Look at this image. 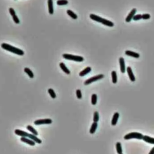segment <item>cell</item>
<instances>
[{
  "label": "cell",
  "instance_id": "6da1fadb",
  "mask_svg": "<svg viewBox=\"0 0 154 154\" xmlns=\"http://www.w3.org/2000/svg\"><path fill=\"white\" fill-rule=\"evenodd\" d=\"M14 133L15 134H16L17 135L21 136V137H28L30 139H32V140H33L34 141H35L36 143L38 144H41L42 143V140H40L39 138L36 137L34 135H32L30 134L27 133V132H25V131H21L20 129H16L14 131Z\"/></svg>",
  "mask_w": 154,
  "mask_h": 154
},
{
  "label": "cell",
  "instance_id": "7a4b0ae2",
  "mask_svg": "<svg viewBox=\"0 0 154 154\" xmlns=\"http://www.w3.org/2000/svg\"><path fill=\"white\" fill-rule=\"evenodd\" d=\"M2 48H3L4 50L9 51L10 52H12L16 55H19V56H23L24 55V52L23 50H21L19 48H18L16 47H14L13 46L10 45L6 43H3L1 44Z\"/></svg>",
  "mask_w": 154,
  "mask_h": 154
},
{
  "label": "cell",
  "instance_id": "3957f363",
  "mask_svg": "<svg viewBox=\"0 0 154 154\" xmlns=\"http://www.w3.org/2000/svg\"><path fill=\"white\" fill-rule=\"evenodd\" d=\"M90 18L93 21H95L96 22H100V23H102V24L105 25H107V26L109 27H113L114 26V23L111 21H109V20H106V19L102 18L100 17V16H98L96 15L95 14H91L90 15Z\"/></svg>",
  "mask_w": 154,
  "mask_h": 154
},
{
  "label": "cell",
  "instance_id": "277c9868",
  "mask_svg": "<svg viewBox=\"0 0 154 154\" xmlns=\"http://www.w3.org/2000/svg\"><path fill=\"white\" fill-rule=\"evenodd\" d=\"M143 135L139 132H131L125 135L124 139L126 140H130L132 139H136L138 140H143Z\"/></svg>",
  "mask_w": 154,
  "mask_h": 154
},
{
  "label": "cell",
  "instance_id": "5b68a950",
  "mask_svg": "<svg viewBox=\"0 0 154 154\" xmlns=\"http://www.w3.org/2000/svg\"><path fill=\"white\" fill-rule=\"evenodd\" d=\"M63 58L67 60H74L76 62H82L84 61V58L82 56H75V55H69V54H63Z\"/></svg>",
  "mask_w": 154,
  "mask_h": 154
},
{
  "label": "cell",
  "instance_id": "8992f818",
  "mask_svg": "<svg viewBox=\"0 0 154 154\" xmlns=\"http://www.w3.org/2000/svg\"><path fill=\"white\" fill-rule=\"evenodd\" d=\"M104 77V75H97V76H93V77H91L90 78L88 79L87 80L84 82V85H88L89 84H91V83L95 82L96 81L98 80H100L101 79H103Z\"/></svg>",
  "mask_w": 154,
  "mask_h": 154
},
{
  "label": "cell",
  "instance_id": "52a82bcc",
  "mask_svg": "<svg viewBox=\"0 0 154 154\" xmlns=\"http://www.w3.org/2000/svg\"><path fill=\"white\" fill-rule=\"evenodd\" d=\"M52 122V120L50 119H40V120H37L34 121V123L35 125H41V124H51Z\"/></svg>",
  "mask_w": 154,
  "mask_h": 154
},
{
  "label": "cell",
  "instance_id": "ba28073f",
  "mask_svg": "<svg viewBox=\"0 0 154 154\" xmlns=\"http://www.w3.org/2000/svg\"><path fill=\"white\" fill-rule=\"evenodd\" d=\"M9 12L11 15H12V18H13V21H14V22L16 24H19V20L18 17L17 15H16V12H15V11H14V10L13 9V8H10Z\"/></svg>",
  "mask_w": 154,
  "mask_h": 154
},
{
  "label": "cell",
  "instance_id": "9c48e42d",
  "mask_svg": "<svg viewBox=\"0 0 154 154\" xmlns=\"http://www.w3.org/2000/svg\"><path fill=\"white\" fill-rule=\"evenodd\" d=\"M136 12H137V9H133L131 11L130 13H129V15H128V16L126 18L125 21L127 22H129L131 20L133 19L134 16H135V14H136Z\"/></svg>",
  "mask_w": 154,
  "mask_h": 154
},
{
  "label": "cell",
  "instance_id": "30bf717a",
  "mask_svg": "<svg viewBox=\"0 0 154 154\" xmlns=\"http://www.w3.org/2000/svg\"><path fill=\"white\" fill-rule=\"evenodd\" d=\"M119 64H120V71L122 73H125V60L123 58H119Z\"/></svg>",
  "mask_w": 154,
  "mask_h": 154
},
{
  "label": "cell",
  "instance_id": "8fae6325",
  "mask_svg": "<svg viewBox=\"0 0 154 154\" xmlns=\"http://www.w3.org/2000/svg\"><path fill=\"white\" fill-rule=\"evenodd\" d=\"M20 140L22 141V142L26 143L28 144L30 146H34L36 144V142L34 141L33 140H32V139H27V137H21V139Z\"/></svg>",
  "mask_w": 154,
  "mask_h": 154
},
{
  "label": "cell",
  "instance_id": "7c38bea8",
  "mask_svg": "<svg viewBox=\"0 0 154 154\" xmlns=\"http://www.w3.org/2000/svg\"><path fill=\"white\" fill-rule=\"evenodd\" d=\"M127 73H128V76H129V79L132 82H135L136 80V77H135L134 75L133 74V72H132V69L130 67H128L127 68Z\"/></svg>",
  "mask_w": 154,
  "mask_h": 154
},
{
  "label": "cell",
  "instance_id": "4fadbf2b",
  "mask_svg": "<svg viewBox=\"0 0 154 154\" xmlns=\"http://www.w3.org/2000/svg\"><path fill=\"white\" fill-rule=\"evenodd\" d=\"M119 118V112H115L113 115V117L112 120H111V125L112 126L116 125Z\"/></svg>",
  "mask_w": 154,
  "mask_h": 154
},
{
  "label": "cell",
  "instance_id": "5bb4252c",
  "mask_svg": "<svg viewBox=\"0 0 154 154\" xmlns=\"http://www.w3.org/2000/svg\"><path fill=\"white\" fill-rule=\"evenodd\" d=\"M125 54L127 55V56H131V57H133V58H138L140 57V55L137 53L134 52V51H130V50H127L125 51Z\"/></svg>",
  "mask_w": 154,
  "mask_h": 154
},
{
  "label": "cell",
  "instance_id": "9a60e30c",
  "mask_svg": "<svg viewBox=\"0 0 154 154\" xmlns=\"http://www.w3.org/2000/svg\"><path fill=\"white\" fill-rule=\"evenodd\" d=\"M48 5L49 13H50V15H53L54 13L53 1H52V0H48Z\"/></svg>",
  "mask_w": 154,
  "mask_h": 154
},
{
  "label": "cell",
  "instance_id": "2e32d148",
  "mask_svg": "<svg viewBox=\"0 0 154 154\" xmlns=\"http://www.w3.org/2000/svg\"><path fill=\"white\" fill-rule=\"evenodd\" d=\"M91 71V68H90V67H86L84 70L81 71L79 75H80V76H81V77H83V76H86V75H87V74H89Z\"/></svg>",
  "mask_w": 154,
  "mask_h": 154
},
{
  "label": "cell",
  "instance_id": "e0dca14e",
  "mask_svg": "<svg viewBox=\"0 0 154 154\" xmlns=\"http://www.w3.org/2000/svg\"><path fill=\"white\" fill-rule=\"evenodd\" d=\"M60 68H61V69L63 70V71L66 74H67V75H70V73H71L70 70L67 68L66 66L65 65V64H64V63L63 62L60 63Z\"/></svg>",
  "mask_w": 154,
  "mask_h": 154
},
{
  "label": "cell",
  "instance_id": "ac0fdd59",
  "mask_svg": "<svg viewBox=\"0 0 154 154\" xmlns=\"http://www.w3.org/2000/svg\"><path fill=\"white\" fill-rule=\"evenodd\" d=\"M143 140L145 141V142L149 143L150 144H154V138H152V137H149L148 135H144Z\"/></svg>",
  "mask_w": 154,
  "mask_h": 154
},
{
  "label": "cell",
  "instance_id": "d6986e66",
  "mask_svg": "<svg viewBox=\"0 0 154 154\" xmlns=\"http://www.w3.org/2000/svg\"><path fill=\"white\" fill-rule=\"evenodd\" d=\"M97 128H98V123L97 122H93L90 129V133L91 134H93L96 131Z\"/></svg>",
  "mask_w": 154,
  "mask_h": 154
},
{
  "label": "cell",
  "instance_id": "ffe728a7",
  "mask_svg": "<svg viewBox=\"0 0 154 154\" xmlns=\"http://www.w3.org/2000/svg\"><path fill=\"white\" fill-rule=\"evenodd\" d=\"M67 13H68V15L70 17H71L72 19H73V20H77V19L78 18V16H77L73 11L71 10H67Z\"/></svg>",
  "mask_w": 154,
  "mask_h": 154
},
{
  "label": "cell",
  "instance_id": "44dd1931",
  "mask_svg": "<svg viewBox=\"0 0 154 154\" xmlns=\"http://www.w3.org/2000/svg\"><path fill=\"white\" fill-rule=\"evenodd\" d=\"M24 71H25V73L27 74L28 75L29 77H30V78H34V74H33V71H32L29 68H24Z\"/></svg>",
  "mask_w": 154,
  "mask_h": 154
},
{
  "label": "cell",
  "instance_id": "7402d4cb",
  "mask_svg": "<svg viewBox=\"0 0 154 154\" xmlns=\"http://www.w3.org/2000/svg\"><path fill=\"white\" fill-rule=\"evenodd\" d=\"M27 129L28 130L30 131V132H32L33 135H36V136L38 135V132H37L36 130V129H34L33 127H32V126H30V125L27 126Z\"/></svg>",
  "mask_w": 154,
  "mask_h": 154
},
{
  "label": "cell",
  "instance_id": "603a6c76",
  "mask_svg": "<svg viewBox=\"0 0 154 154\" xmlns=\"http://www.w3.org/2000/svg\"><path fill=\"white\" fill-rule=\"evenodd\" d=\"M111 76H112V82L113 84H116L118 82V76H117L116 72L115 71H113L111 72Z\"/></svg>",
  "mask_w": 154,
  "mask_h": 154
},
{
  "label": "cell",
  "instance_id": "cb8c5ba5",
  "mask_svg": "<svg viewBox=\"0 0 154 154\" xmlns=\"http://www.w3.org/2000/svg\"><path fill=\"white\" fill-rule=\"evenodd\" d=\"M97 99H98V97L96 94H93L91 95V104L93 105H95L97 103Z\"/></svg>",
  "mask_w": 154,
  "mask_h": 154
},
{
  "label": "cell",
  "instance_id": "d4e9b609",
  "mask_svg": "<svg viewBox=\"0 0 154 154\" xmlns=\"http://www.w3.org/2000/svg\"><path fill=\"white\" fill-rule=\"evenodd\" d=\"M116 147L117 152L119 154H122V148L121 143L120 142H118L116 144Z\"/></svg>",
  "mask_w": 154,
  "mask_h": 154
},
{
  "label": "cell",
  "instance_id": "484cf974",
  "mask_svg": "<svg viewBox=\"0 0 154 154\" xmlns=\"http://www.w3.org/2000/svg\"><path fill=\"white\" fill-rule=\"evenodd\" d=\"M48 93L50 94V95H51V97H52V99L56 98V97H57L56 94H55V91H54V90L53 89H52V88L48 89Z\"/></svg>",
  "mask_w": 154,
  "mask_h": 154
},
{
  "label": "cell",
  "instance_id": "4316f807",
  "mask_svg": "<svg viewBox=\"0 0 154 154\" xmlns=\"http://www.w3.org/2000/svg\"><path fill=\"white\" fill-rule=\"evenodd\" d=\"M69 3L68 0H58L57 1V4L59 5H67Z\"/></svg>",
  "mask_w": 154,
  "mask_h": 154
},
{
  "label": "cell",
  "instance_id": "83f0119b",
  "mask_svg": "<svg viewBox=\"0 0 154 154\" xmlns=\"http://www.w3.org/2000/svg\"><path fill=\"white\" fill-rule=\"evenodd\" d=\"M99 115L98 112L97 111H95L94 112V115H93V122H97L99 121Z\"/></svg>",
  "mask_w": 154,
  "mask_h": 154
},
{
  "label": "cell",
  "instance_id": "f1b7e54d",
  "mask_svg": "<svg viewBox=\"0 0 154 154\" xmlns=\"http://www.w3.org/2000/svg\"><path fill=\"white\" fill-rule=\"evenodd\" d=\"M76 95H77V98L78 99H81L82 98V93H81V91L80 89H77L76 90Z\"/></svg>",
  "mask_w": 154,
  "mask_h": 154
},
{
  "label": "cell",
  "instance_id": "f546056e",
  "mask_svg": "<svg viewBox=\"0 0 154 154\" xmlns=\"http://www.w3.org/2000/svg\"><path fill=\"white\" fill-rule=\"evenodd\" d=\"M141 19H142V15L138 14V15H135L134 16V18L132 20H134V21H138V20H141Z\"/></svg>",
  "mask_w": 154,
  "mask_h": 154
},
{
  "label": "cell",
  "instance_id": "4dcf8cb0",
  "mask_svg": "<svg viewBox=\"0 0 154 154\" xmlns=\"http://www.w3.org/2000/svg\"><path fill=\"white\" fill-rule=\"evenodd\" d=\"M150 18V15L148 13H146V14L142 15V19L143 20H148Z\"/></svg>",
  "mask_w": 154,
  "mask_h": 154
},
{
  "label": "cell",
  "instance_id": "1f68e13d",
  "mask_svg": "<svg viewBox=\"0 0 154 154\" xmlns=\"http://www.w3.org/2000/svg\"><path fill=\"white\" fill-rule=\"evenodd\" d=\"M149 154H154V148H152V149L150 150V151L149 152Z\"/></svg>",
  "mask_w": 154,
  "mask_h": 154
},
{
  "label": "cell",
  "instance_id": "d6a6232c",
  "mask_svg": "<svg viewBox=\"0 0 154 154\" xmlns=\"http://www.w3.org/2000/svg\"></svg>",
  "mask_w": 154,
  "mask_h": 154
}]
</instances>
